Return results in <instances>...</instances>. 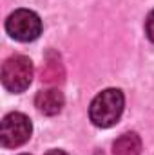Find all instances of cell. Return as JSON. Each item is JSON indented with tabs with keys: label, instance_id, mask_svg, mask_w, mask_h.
I'll list each match as a JSON object with an SVG mask.
<instances>
[{
	"label": "cell",
	"instance_id": "1",
	"mask_svg": "<svg viewBox=\"0 0 154 155\" xmlns=\"http://www.w3.org/2000/svg\"><path fill=\"white\" fill-rule=\"evenodd\" d=\"M123 105H125V97L123 92L118 88H107L102 90L91 103L89 107V117L93 121V124L100 126V128H109L118 123V119L121 117L123 112Z\"/></svg>",
	"mask_w": 154,
	"mask_h": 155
},
{
	"label": "cell",
	"instance_id": "2",
	"mask_svg": "<svg viewBox=\"0 0 154 155\" xmlns=\"http://www.w3.org/2000/svg\"><path fill=\"white\" fill-rule=\"evenodd\" d=\"M33 81V61L27 56L15 54L2 65V85L9 92H24Z\"/></svg>",
	"mask_w": 154,
	"mask_h": 155
},
{
	"label": "cell",
	"instance_id": "3",
	"mask_svg": "<svg viewBox=\"0 0 154 155\" xmlns=\"http://www.w3.org/2000/svg\"><path fill=\"white\" fill-rule=\"evenodd\" d=\"M5 31L11 38L18 41H33L42 33V20L35 11L16 9L5 20Z\"/></svg>",
	"mask_w": 154,
	"mask_h": 155
},
{
	"label": "cell",
	"instance_id": "4",
	"mask_svg": "<svg viewBox=\"0 0 154 155\" xmlns=\"http://www.w3.org/2000/svg\"><path fill=\"white\" fill-rule=\"evenodd\" d=\"M33 124L29 117L20 112H11L2 119L0 124V143L4 148H16L29 141Z\"/></svg>",
	"mask_w": 154,
	"mask_h": 155
},
{
	"label": "cell",
	"instance_id": "5",
	"mask_svg": "<svg viewBox=\"0 0 154 155\" xmlns=\"http://www.w3.org/2000/svg\"><path fill=\"white\" fill-rule=\"evenodd\" d=\"M64 103H65L64 94L60 90H56V88L42 90L35 97V107L44 116H56V114H60L62 108H64Z\"/></svg>",
	"mask_w": 154,
	"mask_h": 155
},
{
	"label": "cell",
	"instance_id": "6",
	"mask_svg": "<svg viewBox=\"0 0 154 155\" xmlns=\"http://www.w3.org/2000/svg\"><path fill=\"white\" fill-rule=\"evenodd\" d=\"M65 79V69L60 61V58L53 52L45 56L44 65L40 67V81L47 85H60Z\"/></svg>",
	"mask_w": 154,
	"mask_h": 155
},
{
	"label": "cell",
	"instance_id": "7",
	"mask_svg": "<svg viewBox=\"0 0 154 155\" xmlns=\"http://www.w3.org/2000/svg\"><path fill=\"white\" fill-rule=\"evenodd\" d=\"M142 153V139L134 132H127L120 135L113 144V155H140Z\"/></svg>",
	"mask_w": 154,
	"mask_h": 155
},
{
	"label": "cell",
	"instance_id": "8",
	"mask_svg": "<svg viewBox=\"0 0 154 155\" xmlns=\"http://www.w3.org/2000/svg\"><path fill=\"white\" fill-rule=\"evenodd\" d=\"M145 31H147L149 40L154 43V11L149 13V16H147V20H145Z\"/></svg>",
	"mask_w": 154,
	"mask_h": 155
},
{
	"label": "cell",
	"instance_id": "9",
	"mask_svg": "<svg viewBox=\"0 0 154 155\" xmlns=\"http://www.w3.org/2000/svg\"><path fill=\"white\" fill-rule=\"evenodd\" d=\"M45 155H67L65 152H62V150H49Z\"/></svg>",
	"mask_w": 154,
	"mask_h": 155
},
{
	"label": "cell",
	"instance_id": "10",
	"mask_svg": "<svg viewBox=\"0 0 154 155\" xmlns=\"http://www.w3.org/2000/svg\"><path fill=\"white\" fill-rule=\"evenodd\" d=\"M22 155H27V153H22Z\"/></svg>",
	"mask_w": 154,
	"mask_h": 155
}]
</instances>
